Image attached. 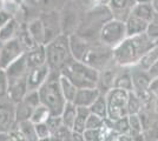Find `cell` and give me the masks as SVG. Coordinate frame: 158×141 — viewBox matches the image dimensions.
<instances>
[{
	"label": "cell",
	"mask_w": 158,
	"mask_h": 141,
	"mask_svg": "<svg viewBox=\"0 0 158 141\" xmlns=\"http://www.w3.org/2000/svg\"><path fill=\"white\" fill-rule=\"evenodd\" d=\"M28 71H30V68L27 66L26 57H25V54H24V55L20 57L18 60H15L14 62H12V64L5 69V73H6L8 84L26 78L27 74H28Z\"/></svg>",
	"instance_id": "15"
},
{
	"label": "cell",
	"mask_w": 158,
	"mask_h": 141,
	"mask_svg": "<svg viewBox=\"0 0 158 141\" xmlns=\"http://www.w3.org/2000/svg\"><path fill=\"white\" fill-rule=\"evenodd\" d=\"M90 113L97 115L102 119H107V104H106L105 94H100L98 99L89 107Z\"/></svg>",
	"instance_id": "29"
},
{
	"label": "cell",
	"mask_w": 158,
	"mask_h": 141,
	"mask_svg": "<svg viewBox=\"0 0 158 141\" xmlns=\"http://www.w3.org/2000/svg\"><path fill=\"white\" fill-rule=\"evenodd\" d=\"M90 115V109L86 107H77V116L73 123V132L77 133H83L85 131L86 120Z\"/></svg>",
	"instance_id": "30"
},
{
	"label": "cell",
	"mask_w": 158,
	"mask_h": 141,
	"mask_svg": "<svg viewBox=\"0 0 158 141\" xmlns=\"http://www.w3.org/2000/svg\"><path fill=\"white\" fill-rule=\"evenodd\" d=\"M66 1H70L71 2V1H74V0H66Z\"/></svg>",
	"instance_id": "49"
},
{
	"label": "cell",
	"mask_w": 158,
	"mask_h": 141,
	"mask_svg": "<svg viewBox=\"0 0 158 141\" xmlns=\"http://www.w3.org/2000/svg\"><path fill=\"white\" fill-rule=\"evenodd\" d=\"M153 45L155 42H152L145 33L126 37L119 45L112 49L113 61L118 67H135L137 66L140 58Z\"/></svg>",
	"instance_id": "1"
},
{
	"label": "cell",
	"mask_w": 158,
	"mask_h": 141,
	"mask_svg": "<svg viewBox=\"0 0 158 141\" xmlns=\"http://www.w3.org/2000/svg\"><path fill=\"white\" fill-rule=\"evenodd\" d=\"M119 68L117 65H113L111 67L106 68L103 72H99V79L97 84V88L102 94H106L110 89L113 88V82L116 79V75L118 73Z\"/></svg>",
	"instance_id": "18"
},
{
	"label": "cell",
	"mask_w": 158,
	"mask_h": 141,
	"mask_svg": "<svg viewBox=\"0 0 158 141\" xmlns=\"http://www.w3.org/2000/svg\"><path fill=\"white\" fill-rule=\"evenodd\" d=\"M105 122L113 133L129 134V119H127V116L118 119V120H109V119H105Z\"/></svg>",
	"instance_id": "31"
},
{
	"label": "cell",
	"mask_w": 158,
	"mask_h": 141,
	"mask_svg": "<svg viewBox=\"0 0 158 141\" xmlns=\"http://www.w3.org/2000/svg\"><path fill=\"white\" fill-rule=\"evenodd\" d=\"M130 14L133 17H137V18L149 24L155 18L156 12L152 7L151 2H136L132 7Z\"/></svg>",
	"instance_id": "22"
},
{
	"label": "cell",
	"mask_w": 158,
	"mask_h": 141,
	"mask_svg": "<svg viewBox=\"0 0 158 141\" xmlns=\"http://www.w3.org/2000/svg\"><path fill=\"white\" fill-rule=\"evenodd\" d=\"M25 54V51L21 46V42L18 38L1 44L0 47V69L5 71L12 62L18 60L21 55Z\"/></svg>",
	"instance_id": "10"
},
{
	"label": "cell",
	"mask_w": 158,
	"mask_h": 141,
	"mask_svg": "<svg viewBox=\"0 0 158 141\" xmlns=\"http://www.w3.org/2000/svg\"><path fill=\"white\" fill-rule=\"evenodd\" d=\"M70 141H85V139H84V136H83V133H77V132H73L72 131Z\"/></svg>",
	"instance_id": "47"
},
{
	"label": "cell",
	"mask_w": 158,
	"mask_h": 141,
	"mask_svg": "<svg viewBox=\"0 0 158 141\" xmlns=\"http://www.w3.org/2000/svg\"><path fill=\"white\" fill-rule=\"evenodd\" d=\"M17 125L15 106L10 100H0V134H7Z\"/></svg>",
	"instance_id": "12"
},
{
	"label": "cell",
	"mask_w": 158,
	"mask_h": 141,
	"mask_svg": "<svg viewBox=\"0 0 158 141\" xmlns=\"http://www.w3.org/2000/svg\"><path fill=\"white\" fill-rule=\"evenodd\" d=\"M40 104L48 108L51 115H61L66 101L60 88V72L51 71L46 81L38 89Z\"/></svg>",
	"instance_id": "3"
},
{
	"label": "cell",
	"mask_w": 158,
	"mask_h": 141,
	"mask_svg": "<svg viewBox=\"0 0 158 141\" xmlns=\"http://www.w3.org/2000/svg\"><path fill=\"white\" fill-rule=\"evenodd\" d=\"M60 88H61V93H63V96H64L66 102H73L78 88L76 87L66 76L61 75V74H60Z\"/></svg>",
	"instance_id": "28"
},
{
	"label": "cell",
	"mask_w": 158,
	"mask_h": 141,
	"mask_svg": "<svg viewBox=\"0 0 158 141\" xmlns=\"http://www.w3.org/2000/svg\"><path fill=\"white\" fill-rule=\"evenodd\" d=\"M26 27L30 37L32 38L33 42L37 46L45 45V28H44V22L40 19V17L28 21L26 24Z\"/></svg>",
	"instance_id": "20"
},
{
	"label": "cell",
	"mask_w": 158,
	"mask_h": 141,
	"mask_svg": "<svg viewBox=\"0 0 158 141\" xmlns=\"http://www.w3.org/2000/svg\"><path fill=\"white\" fill-rule=\"evenodd\" d=\"M135 4V0H109L107 7L111 11L113 19L125 22Z\"/></svg>",
	"instance_id": "14"
},
{
	"label": "cell",
	"mask_w": 158,
	"mask_h": 141,
	"mask_svg": "<svg viewBox=\"0 0 158 141\" xmlns=\"http://www.w3.org/2000/svg\"><path fill=\"white\" fill-rule=\"evenodd\" d=\"M41 141H51V140H50V139H48V140H41Z\"/></svg>",
	"instance_id": "50"
},
{
	"label": "cell",
	"mask_w": 158,
	"mask_h": 141,
	"mask_svg": "<svg viewBox=\"0 0 158 141\" xmlns=\"http://www.w3.org/2000/svg\"><path fill=\"white\" fill-rule=\"evenodd\" d=\"M158 61V44H155L153 46L140 58L136 67L140 68L143 71H149L150 68Z\"/></svg>",
	"instance_id": "25"
},
{
	"label": "cell",
	"mask_w": 158,
	"mask_h": 141,
	"mask_svg": "<svg viewBox=\"0 0 158 141\" xmlns=\"http://www.w3.org/2000/svg\"><path fill=\"white\" fill-rule=\"evenodd\" d=\"M111 19H113V17L107 5H99L93 7L92 10L83 13L77 34L90 41L91 44L96 42L98 41L100 28L105 22Z\"/></svg>",
	"instance_id": "2"
},
{
	"label": "cell",
	"mask_w": 158,
	"mask_h": 141,
	"mask_svg": "<svg viewBox=\"0 0 158 141\" xmlns=\"http://www.w3.org/2000/svg\"><path fill=\"white\" fill-rule=\"evenodd\" d=\"M60 74L66 76L78 89L97 88L99 72L81 61L72 60L60 71Z\"/></svg>",
	"instance_id": "4"
},
{
	"label": "cell",
	"mask_w": 158,
	"mask_h": 141,
	"mask_svg": "<svg viewBox=\"0 0 158 141\" xmlns=\"http://www.w3.org/2000/svg\"><path fill=\"white\" fill-rule=\"evenodd\" d=\"M50 72H51V69L47 66V64L40 66V67H35L30 69L26 76L27 91L28 92L38 91L41 87V85L46 81L47 76L50 75Z\"/></svg>",
	"instance_id": "13"
},
{
	"label": "cell",
	"mask_w": 158,
	"mask_h": 141,
	"mask_svg": "<svg viewBox=\"0 0 158 141\" xmlns=\"http://www.w3.org/2000/svg\"><path fill=\"white\" fill-rule=\"evenodd\" d=\"M81 62L94 68L98 72H103L106 68L116 65L112 57V48L100 44L99 41L92 42L90 45Z\"/></svg>",
	"instance_id": "6"
},
{
	"label": "cell",
	"mask_w": 158,
	"mask_h": 141,
	"mask_svg": "<svg viewBox=\"0 0 158 141\" xmlns=\"http://www.w3.org/2000/svg\"><path fill=\"white\" fill-rule=\"evenodd\" d=\"M145 34L152 42L158 44V14H156L155 18L149 22V25L146 27V31H145Z\"/></svg>",
	"instance_id": "35"
},
{
	"label": "cell",
	"mask_w": 158,
	"mask_h": 141,
	"mask_svg": "<svg viewBox=\"0 0 158 141\" xmlns=\"http://www.w3.org/2000/svg\"><path fill=\"white\" fill-rule=\"evenodd\" d=\"M80 11L76 7V5H65L59 12L60 31L61 34L70 37L77 33L78 27L81 20Z\"/></svg>",
	"instance_id": "9"
},
{
	"label": "cell",
	"mask_w": 158,
	"mask_h": 141,
	"mask_svg": "<svg viewBox=\"0 0 158 141\" xmlns=\"http://www.w3.org/2000/svg\"><path fill=\"white\" fill-rule=\"evenodd\" d=\"M148 22L144 20L139 19L137 17L133 15H129V18L125 21V27H126V37H133V35H138V34H143L146 31L148 27Z\"/></svg>",
	"instance_id": "24"
},
{
	"label": "cell",
	"mask_w": 158,
	"mask_h": 141,
	"mask_svg": "<svg viewBox=\"0 0 158 141\" xmlns=\"http://www.w3.org/2000/svg\"><path fill=\"white\" fill-rule=\"evenodd\" d=\"M34 128H35V134H37L38 141L48 140L51 138V135H52L50 128L47 127L46 122H44V123H37V125H34Z\"/></svg>",
	"instance_id": "37"
},
{
	"label": "cell",
	"mask_w": 158,
	"mask_h": 141,
	"mask_svg": "<svg viewBox=\"0 0 158 141\" xmlns=\"http://www.w3.org/2000/svg\"><path fill=\"white\" fill-rule=\"evenodd\" d=\"M143 109V105L138 96L133 92H129V98H127V115H137L140 113Z\"/></svg>",
	"instance_id": "33"
},
{
	"label": "cell",
	"mask_w": 158,
	"mask_h": 141,
	"mask_svg": "<svg viewBox=\"0 0 158 141\" xmlns=\"http://www.w3.org/2000/svg\"><path fill=\"white\" fill-rule=\"evenodd\" d=\"M148 73H149V75L151 76V79H153V78H157L158 76V61L152 66L149 71H148Z\"/></svg>",
	"instance_id": "46"
},
{
	"label": "cell",
	"mask_w": 158,
	"mask_h": 141,
	"mask_svg": "<svg viewBox=\"0 0 158 141\" xmlns=\"http://www.w3.org/2000/svg\"><path fill=\"white\" fill-rule=\"evenodd\" d=\"M60 116H61V121H63V126L72 129L76 116H77V106L73 102H66Z\"/></svg>",
	"instance_id": "27"
},
{
	"label": "cell",
	"mask_w": 158,
	"mask_h": 141,
	"mask_svg": "<svg viewBox=\"0 0 158 141\" xmlns=\"http://www.w3.org/2000/svg\"><path fill=\"white\" fill-rule=\"evenodd\" d=\"M104 121H105V119H102L97 115L90 113L87 120H86L85 129H99V128L103 127Z\"/></svg>",
	"instance_id": "38"
},
{
	"label": "cell",
	"mask_w": 158,
	"mask_h": 141,
	"mask_svg": "<svg viewBox=\"0 0 158 141\" xmlns=\"http://www.w3.org/2000/svg\"><path fill=\"white\" fill-rule=\"evenodd\" d=\"M107 104V119L118 120L127 116V98L129 92L112 88L105 94Z\"/></svg>",
	"instance_id": "8"
},
{
	"label": "cell",
	"mask_w": 158,
	"mask_h": 141,
	"mask_svg": "<svg viewBox=\"0 0 158 141\" xmlns=\"http://www.w3.org/2000/svg\"><path fill=\"white\" fill-rule=\"evenodd\" d=\"M126 38V27L124 21L111 19L105 22L99 32L98 41L100 44L114 48Z\"/></svg>",
	"instance_id": "7"
},
{
	"label": "cell",
	"mask_w": 158,
	"mask_h": 141,
	"mask_svg": "<svg viewBox=\"0 0 158 141\" xmlns=\"http://www.w3.org/2000/svg\"><path fill=\"white\" fill-rule=\"evenodd\" d=\"M7 136H8V141H27L24 133L20 131L18 123L7 133Z\"/></svg>",
	"instance_id": "39"
},
{
	"label": "cell",
	"mask_w": 158,
	"mask_h": 141,
	"mask_svg": "<svg viewBox=\"0 0 158 141\" xmlns=\"http://www.w3.org/2000/svg\"><path fill=\"white\" fill-rule=\"evenodd\" d=\"M155 111L158 114V98H156V100H155Z\"/></svg>",
	"instance_id": "48"
},
{
	"label": "cell",
	"mask_w": 158,
	"mask_h": 141,
	"mask_svg": "<svg viewBox=\"0 0 158 141\" xmlns=\"http://www.w3.org/2000/svg\"><path fill=\"white\" fill-rule=\"evenodd\" d=\"M85 141H102L100 140V128L99 129H85L83 132Z\"/></svg>",
	"instance_id": "42"
},
{
	"label": "cell",
	"mask_w": 158,
	"mask_h": 141,
	"mask_svg": "<svg viewBox=\"0 0 158 141\" xmlns=\"http://www.w3.org/2000/svg\"><path fill=\"white\" fill-rule=\"evenodd\" d=\"M113 88L123 89L126 92H132L131 68H119L118 73L116 75V79H114V82H113Z\"/></svg>",
	"instance_id": "23"
},
{
	"label": "cell",
	"mask_w": 158,
	"mask_h": 141,
	"mask_svg": "<svg viewBox=\"0 0 158 141\" xmlns=\"http://www.w3.org/2000/svg\"><path fill=\"white\" fill-rule=\"evenodd\" d=\"M39 105L40 100L39 95H38V91L28 92L26 94V96L20 101L19 104L14 105L15 106V121H17V123L30 120L34 109Z\"/></svg>",
	"instance_id": "11"
},
{
	"label": "cell",
	"mask_w": 158,
	"mask_h": 141,
	"mask_svg": "<svg viewBox=\"0 0 158 141\" xmlns=\"http://www.w3.org/2000/svg\"><path fill=\"white\" fill-rule=\"evenodd\" d=\"M27 61V66L30 69L35 67H40L43 65H46V51L45 45H39L34 47L33 49L25 53Z\"/></svg>",
	"instance_id": "21"
},
{
	"label": "cell",
	"mask_w": 158,
	"mask_h": 141,
	"mask_svg": "<svg viewBox=\"0 0 158 141\" xmlns=\"http://www.w3.org/2000/svg\"><path fill=\"white\" fill-rule=\"evenodd\" d=\"M27 93H28V91H27L26 78H24V79H20V80L8 84L6 99L14 105H17L26 96Z\"/></svg>",
	"instance_id": "17"
},
{
	"label": "cell",
	"mask_w": 158,
	"mask_h": 141,
	"mask_svg": "<svg viewBox=\"0 0 158 141\" xmlns=\"http://www.w3.org/2000/svg\"><path fill=\"white\" fill-rule=\"evenodd\" d=\"M151 1H152V0H151Z\"/></svg>",
	"instance_id": "52"
},
{
	"label": "cell",
	"mask_w": 158,
	"mask_h": 141,
	"mask_svg": "<svg viewBox=\"0 0 158 141\" xmlns=\"http://www.w3.org/2000/svg\"><path fill=\"white\" fill-rule=\"evenodd\" d=\"M0 47H1V44H0Z\"/></svg>",
	"instance_id": "51"
},
{
	"label": "cell",
	"mask_w": 158,
	"mask_h": 141,
	"mask_svg": "<svg viewBox=\"0 0 158 141\" xmlns=\"http://www.w3.org/2000/svg\"><path fill=\"white\" fill-rule=\"evenodd\" d=\"M90 45H91L90 41H87L86 39H84L83 37H80L77 33L69 37V46H70V51H71L72 58L74 60H83V58H84V55L87 52Z\"/></svg>",
	"instance_id": "16"
},
{
	"label": "cell",
	"mask_w": 158,
	"mask_h": 141,
	"mask_svg": "<svg viewBox=\"0 0 158 141\" xmlns=\"http://www.w3.org/2000/svg\"><path fill=\"white\" fill-rule=\"evenodd\" d=\"M46 64L51 71L60 72L72 60V54L69 46V37L60 34L52 41L45 45Z\"/></svg>",
	"instance_id": "5"
},
{
	"label": "cell",
	"mask_w": 158,
	"mask_h": 141,
	"mask_svg": "<svg viewBox=\"0 0 158 141\" xmlns=\"http://www.w3.org/2000/svg\"><path fill=\"white\" fill-rule=\"evenodd\" d=\"M13 18V14L11 12H8L7 10H4V8H0V29Z\"/></svg>",
	"instance_id": "43"
},
{
	"label": "cell",
	"mask_w": 158,
	"mask_h": 141,
	"mask_svg": "<svg viewBox=\"0 0 158 141\" xmlns=\"http://www.w3.org/2000/svg\"><path fill=\"white\" fill-rule=\"evenodd\" d=\"M50 116H51V112L48 111V108H46L45 106H43L40 104L39 106L34 109V112H33L30 121L32 123H34V125H37V123H44V122H46L47 119Z\"/></svg>",
	"instance_id": "32"
},
{
	"label": "cell",
	"mask_w": 158,
	"mask_h": 141,
	"mask_svg": "<svg viewBox=\"0 0 158 141\" xmlns=\"http://www.w3.org/2000/svg\"><path fill=\"white\" fill-rule=\"evenodd\" d=\"M149 92L153 98H158V76L151 79V82L149 85Z\"/></svg>",
	"instance_id": "45"
},
{
	"label": "cell",
	"mask_w": 158,
	"mask_h": 141,
	"mask_svg": "<svg viewBox=\"0 0 158 141\" xmlns=\"http://www.w3.org/2000/svg\"><path fill=\"white\" fill-rule=\"evenodd\" d=\"M71 134H72V129L61 126L58 128L56 132H53L50 140L51 141H70L71 139Z\"/></svg>",
	"instance_id": "36"
},
{
	"label": "cell",
	"mask_w": 158,
	"mask_h": 141,
	"mask_svg": "<svg viewBox=\"0 0 158 141\" xmlns=\"http://www.w3.org/2000/svg\"><path fill=\"white\" fill-rule=\"evenodd\" d=\"M106 141H133L130 134H118V133H112L111 136Z\"/></svg>",
	"instance_id": "44"
},
{
	"label": "cell",
	"mask_w": 158,
	"mask_h": 141,
	"mask_svg": "<svg viewBox=\"0 0 158 141\" xmlns=\"http://www.w3.org/2000/svg\"><path fill=\"white\" fill-rule=\"evenodd\" d=\"M18 29H19V22L17 21L15 18L11 19L0 29V44H4L13 38H17Z\"/></svg>",
	"instance_id": "26"
},
{
	"label": "cell",
	"mask_w": 158,
	"mask_h": 141,
	"mask_svg": "<svg viewBox=\"0 0 158 141\" xmlns=\"http://www.w3.org/2000/svg\"><path fill=\"white\" fill-rule=\"evenodd\" d=\"M46 125L47 127L50 128V131H51V133L53 132H56L58 128H60L63 126V121H61V116L60 115H51L46 121Z\"/></svg>",
	"instance_id": "40"
},
{
	"label": "cell",
	"mask_w": 158,
	"mask_h": 141,
	"mask_svg": "<svg viewBox=\"0 0 158 141\" xmlns=\"http://www.w3.org/2000/svg\"><path fill=\"white\" fill-rule=\"evenodd\" d=\"M18 126H19L20 131L24 133L27 141H38V138H37V134H35L34 123H32L30 120H27L19 122Z\"/></svg>",
	"instance_id": "34"
},
{
	"label": "cell",
	"mask_w": 158,
	"mask_h": 141,
	"mask_svg": "<svg viewBox=\"0 0 158 141\" xmlns=\"http://www.w3.org/2000/svg\"><path fill=\"white\" fill-rule=\"evenodd\" d=\"M7 89H8V81L5 71L0 69V100L5 99L7 95Z\"/></svg>",
	"instance_id": "41"
},
{
	"label": "cell",
	"mask_w": 158,
	"mask_h": 141,
	"mask_svg": "<svg viewBox=\"0 0 158 141\" xmlns=\"http://www.w3.org/2000/svg\"><path fill=\"white\" fill-rule=\"evenodd\" d=\"M98 88H81L77 91L76 98L73 100V104L77 107H86L89 108L94 101L98 99L100 95Z\"/></svg>",
	"instance_id": "19"
}]
</instances>
